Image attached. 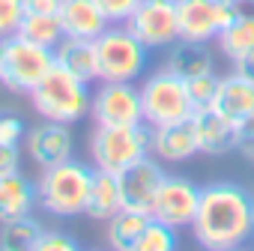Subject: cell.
I'll return each instance as SVG.
<instances>
[{
    "mask_svg": "<svg viewBox=\"0 0 254 251\" xmlns=\"http://www.w3.org/2000/svg\"><path fill=\"white\" fill-rule=\"evenodd\" d=\"M90 117L96 126H135L144 123L141 87L135 81H102L90 102Z\"/></svg>",
    "mask_w": 254,
    "mask_h": 251,
    "instance_id": "cell-8",
    "label": "cell"
},
{
    "mask_svg": "<svg viewBox=\"0 0 254 251\" xmlns=\"http://www.w3.org/2000/svg\"><path fill=\"white\" fill-rule=\"evenodd\" d=\"M96 51L99 81H138L150 63V48L126 24H108V30L96 36Z\"/></svg>",
    "mask_w": 254,
    "mask_h": 251,
    "instance_id": "cell-5",
    "label": "cell"
},
{
    "mask_svg": "<svg viewBox=\"0 0 254 251\" xmlns=\"http://www.w3.org/2000/svg\"><path fill=\"white\" fill-rule=\"evenodd\" d=\"M233 3H251V0H233Z\"/></svg>",
    "mask_w": 254,
    "mask_h": 251,
    "instance_id": "cell-37",
    "label": "cell"
},
{
    "mask_svg": "<svg viewBox=\"0 0 254 251\" xmlns=\"http://www.w3.org/2000/svg\"><path fill=\"white\" fill-rule=\"evenodd\" d=\"M27 126L12 111H0V144H24Z\"/></svg>",
    "mask_w": 254,
    "mask_h": 251,
    "instance_id": "cell-28",
    "label": "cell"
},
{
    "mask_svg": "<svg viewBox=\"0 0 254 251\" xmlns=\"http://www.w3.org/2000/svg\"><path fill=\"white\" fill-rule=\"evenodd\" d=\"M21 171V150L18 144H0V177Z\"/></svg>",
    "mask_w": 254,
    "mask_h": 251,
    "instance_id": "cell-33",
    "label": "cell"
},
{
    "mask_svg": "<svg viewBox=\"0 0 254 251\" xmlns=\"http://www.w3.org/2000/svg\"><path fill=\"white\" fill-rule=\"evenodd\" d=\"M218 75L215 72H209V75H197V78H191V81H186V87H189V96H191V105H194V111L197 108H206V105H212L215 102V93H218Z\"/></svg>",
    "mask_w": 254,
    "mask_h": 251,
    "instance_id": "cell-27",
    "label": "cell"
},
{
    "mask_svg": "<svg viewBox=\"0 0 254 251\" xmlns=\"http://www.w3.org/2000/svg\"><path fill=\"white\" fill-rule=\"evenodd\" d=\"M90 81H81L60 63H54L30 93V105L42 120H57L66 126L81 123L90 114Z\"/></svg>",
    "mask_w": 254,
    "mask_h": 251,
    "instance_id": "cell-2",
    "label": "cell"
},
{
    "mask_svg": "<svg viewBox=\"0 0 254 251\" xmlns=\"http://www.w3.org/2000/svg\"><path fill=\"white\" fill-rule=\"evenodd\" d=\"M57 63L54 48L39 45L33 39H24L18 33L6 36V51H3V72H0V84L9 93L30 96L33 87L45 78V72Z\"/></svg>",
    "mask_w": 254,
    "mask_h": 251,
    "instance_id": "cell-7",
    "label": "cell"
},
{
    "mask_svg": "<svg viewBox=\"0 0 254 251\" xmlns=\"http://www.w3.org/2000/svg\"><path fill=\"white\" fill-rule=\"evenodd\" d=\"M24 153L30 156V162L45 171V168H54L66 159H72L75 153V135L66 123H57V120H42L39 126L27 129L24 135Z\"/></svg>",
    "mask_w": 254,
    "mask_h": 251,
    "instance_id": "cell-12",
    "label": "cell"
},
{
    "mask_svg": "<svg viewBox=\"0 0 254 251\" xmlns=\"http://www.w3.org/2000/svg\"><path fill=\"white\" fill-rule=\"evenodd\" d=\"M251 218H254V200H251Z\"/></svg>",
    "mask_w": 254,
    "mask_h": 251,
    "instance_id": "cell-38",
    "label": "cell"
},
{
    "mask_svg": "<svg viewBox=\"0 0 254 251\" xmlns=\"http://www.w3.org/2000/svg\"><path fill=\"white\" fill-rule=\"evenodd\" d=\"M39 203L36 183L24 177L21 171L0 177V221H12L21 215H30Z\"/></svg>",
    "mask_w": 254,
    "mask_h": 251,
    "instance_id": "cell-17",
    "label": "cell"
},
{
    "mask_svg": "<svg viewBox=\"0 0 254 251\" xmlns=\"http://www.w3.org/2000/svg\"><path fill=\"white\" fill-rule=\"evenodd\" d=\"M120 177V197H123V209H138V212H150L153 200L165 183V168L147 156L141 162H135L132 168H126Z\"/></svg>",
    "mask_w": 254,
    "mask_h": 251,
    "instance_id": "cell-13",
    "label": "cell"
},
{
    "mask_svg": "<svg viewBox=\"0 0 254 251\" xmlns=\"http://www.w3.org/2000/svg\"><path fill=\"white\" fill-rule=\"evenodd\" d=\"M96 3L102 6V12L108 15L111 24H126L141 0H96Z\"/></svg>",
    "mask_w": 254,
    "mask_h": 251,
    "instance_id": "cell-31",
    "label": "cell"
},
{
    "mask_svg": "<svg viewBox=\"0 0 254 251\" xmlns=\"http://www.w3.org/2000/svg\"><path fill=\"white\" fill-rule=\"evenodd\" d=\"M141 105H144V123L159 129L168 123L191 120L194 105L189 96V87L180 75H174L168 66L147 75L141 84Z\"/></svg>",
    "mask_w": 254,
    "mask_h": 251,
    "instance_id": "cell-6",
    "label": "cell"
},
{
    "mask_svg": "<svg viewBox=\"0 0 254 251\" xmlns=\"http://www.w3.org/2000/svg\"><path fill=\"white\" fill-rule=\"evenodd\" d=\"M236 15L233 0H177L180 18V39L191 42H212Z\"/></svg>",
    "mask_w": 254,
    "mask_h": 251,
    "instance_id": "cell-9",
    "label": "cell"
},
{
    "mask_svg": "<svg viewBox=\"0 0 254 251\" xmlns=\"http://www.w3.org/2000/svg\"><path fill=\"white\" fill-rule=\"evenodd\" d=\"M153 153L159 162H171V165H180V162H189L191 156H197L200 150H197L191 120L168 123V126L153 129Z\"/></svg>",
    "mask_w": 254,
    "mask_h": 251,
    "instance_id": "cell-15",
    "label": "cell"
},
{
    "mask_svg": "<svg viewBox=\"0 0 254 251\" xmlns=\"http://www.w3.org/2000/svg\"><path fill=\"white\" fill-rule=\"evenodd\" d=\"M24 18V0H0V36H12Z\"/></svg>",
    "mask_w": 254,
    "mask_h": 251,
    "instance_id": "cell-29",
    "label": "cell"
},
{
    "mask_svg": "<svg viewBox=\"0 0 254 251\" xmlns=\"http://www.w3.org/2000/svg\"><path fill=\"white\" fill-rule=\"evenodd\" d=\"M233 63V72H239V75H245V78H251L254 81V48H248V51H242L236 60H230Z\"/></svg>",
    "mask_w": 254,
    "mask_h": 251,
    "instance_id": "cell-35",
    "label": "cell"
},
{
    "mask_svg": "<svg viewBox=\"0 0 254 251\" xmlns=\"http://www.w3.org/2000/svg\"><path fill=\"white\" fill-rule=\"evenodd\" d=\"M224 117H230L233 123H239L242 117H248L254 111V81L239 75V72H230L218 81V93H215V102H212Z\"/></svg>",
    "mask_w": 254,
    "mask_h": 251,
    "instance_id": "cell-21",
    "label": "cell"
},
{
    "mask_svg": "<svg viewBox=\"0 0 254 251\" xmlns=\"http://www.w3.org/2000/svg\"><path fill=\"white\" fill-rule=\"evenodd\" d=\"M54 57H57V63L63 69H69L81 81H99V51H96V39L63 36V42L54 48Z\"/></svg>",
    "mask_w": 254,
    "mask_h": 251,
    "instance_id": "cell-18",
    "label": "cell"
},
{
    "mask_svg": "<svg viewBox=\"0 0 254 251\" xmlns=\"http://www.w3.org/2000/svg\"><path fill=\"white\" fill-rule=\"evenodd\" d=\"M191 129L197 138V150L203 156H224L236 150V123L224 117L215 105L197 108L191 114Z\"/></svg>",
    "mask_w": 254,
    "mask_h": 251,
    "instance_id": "cell-14",
    "label": "cell"
},
{
    "mask_svg": "<svg viewBox=\"0 0 254 251\" xmlns=\"http://www.w3.org/2000/svg\"><path fill=\"white\" fill-rule=\"evenodd\" d=\"M165 66L174 75H180L183 81L215 72V63H212V54H209L206 42H191V39H177L168 48V63Z\"/></svg>",
    "mask_w": 254,
    "mask_h": 251,
    "instance_id": "cell-19",
    "label": "cell"
},
{
    "mask_svg": "<svg viewBox=\"0 0 254 251\" xmlns=\"http://www.w3.org/2000/svg\"><path fill=\"white\" fill-rule=\"evenodd\" d=\"M123 209V197H120V177L111 171L96 168L93 171V183H90V194H87V206L84 215L93 221H108L111 215H117Z\"/></svg>",
    "mask_w": 254,
    "mask_h": 251,
    "instance_id": "cell-20",
    "label": "cell"
},
{
    "mask_svg": "<svg viewBox=\"0 0 254 251\" xmlns=\"http://www.w3.org/2000/svg\"><path fill=\"white\" fill-rule=\"evenodd\" d=\"M60 24L66 36H78V39H96L99 33L108 30V15L102 12V6L96 0H63L60 6Z\"/></svg>",
    "mask_w": 254,
    "mask_h": 251,
    "instance_id": "cell-16",
    "label": "cell"
},
{
    "mask_svg": "<svg viewBox=\"0 0 254 251\" xmlns=\"http://www.w3.org/2000/svg\"><path fill=\"white\" fill-rule=\"evenodd\" d=\"M153 153V126H96L90 135V159L93 168L123 174L135 162Z\"/></svg>",
    "mask_w": 254,
    "mask_h": 251,
    "instance_id": "cell-4",
    "label": "cell"
},
{
    "mask_svg": "<svg viewBox=\"0 0 254 251\" xmlns=\"http://www.w3.org/2000/svg\"><path fill=\"white\" fill-rule=\"evenodd\" d=\"M197 206H200V186H194L189 177H171L168 174L156 200H153L150 215L156 221L180 230V227H191Z\"/></svg>",
    "mask_w": 254,
    "mask_h": 251,
    "instance_id": "cell-11",
    "label": "cell"
},
{
    "mask_svg": "<svg viewBox=\"0 0 254 251\" xmlns=\"http://www.w3.org/2000/svg\"><path fill=\"white\" fill-rule=\"evenodd\" d=\"M215 42H218V51L227 60H236L242 51L254 48V0L251 3H236V15L218 33Z\"/></svg>",
    "mask_w": 254,
    "mask_h": 251,
    "instance_id": "cell-22",
    "label": "cell"
},
{
    "mask_svg": "<svg viewBox=\"0 0 254 251\" xmlns=\"http://www.w3.org/2000/svg\"><path fill=\"white\" fill-rule=\"evenodd\" d=\"M75 248H81L78 239L63 230H42V236L36 239V251H75Z\"/></svg>",
    "mask_w": 254,
    "mask_h": 251,
    "instance_id": "cell-30",
    "label": "cell"
},
{
    "mask_svg": "<svg viewBox=\"0 0 254 251\" xmlns=\"http://www.w3.org/2000/svg\"><path fill=\"white\" fill-rule=\"evenodd\" d=\"M174 245H177V230L156 221V218H150V224L144 227L135 251H171Z\"/></svg>",
    "mask_w": 254,
    "mask_h": 251,
    "instance_id": "cell-26",
    "label": "cell"
},
{
    "mask_svg": "<svg viewBox=\"0 0 254 251\" xmlns=\"http://www.w3.org/2000/svg\"><path fill=\"white\" fill-rule=\"evenodd\" d=\"M63 0H24V12L30 15H60Z\"/></svg>",
    "mask_w": 254,
    "mask_h": 251,
    "instance_id": "cell-34",
    "label": "cell"
},
{
    "mask_svg": "<svg viewBox=\"0 0 254 251\" xmlns=\"http://www.w3.org/2000/svg\"><path fill=\"white\" fill-rule=\"evenodd\" d=\"M15 33L24 36V39H33L39 45H48V48H57L66 36L63 24H60V15H30V12H24Z\"/></svg>",
    "mask_w": 254,
    "mask_h": 251,
    "instance_id": "cell-25",
    "label": "cell"
},
{
    "mask_svg": "<svg viewBox=\"0 0 254 251\" xmlns=\"http://www.w3.org/2000/svg\"><path fill=\"white\" fill-rule=\"evenodd\" d=\"M3 51H6V36H0V72H3Z\"/></svg>",
    "mask_w": 254,
    "mask_h": 251,
    "instance_id": "cell-36",
    "label": "cell"
},
{
    "mask_svg": "<svg viewBox=\"0 0 254 251\" xmlns=\"http://www.w3.org/2000/svg\"><path fill=\"white\" fill-rule=\"evenodd\" d=\"M93 171L96 168L78 162L75 156L54 165V168H45L39 174V180H36L39 206L54 218H78V215H84Z\"/></svg>",
    "mask_w": 254,
    "mask_h": 251,
    "instance_id": "cell-3",
    "label": "cell"
},
{
    "mask_svg": "<svg viewBox=\"0 0 254 251\" xmlns=\"http://www.w3.org/2000/svg\"><path fill=\"white\" fill-rule=\"evenodd\" d=\"M42 224L30 215L12 218V221H0V251H30L36 248V239L42 236Z\"/></svg>",
    "mask_w": 254,
    "mask_h": 251,
    "instance_id": "cell-24",
    "label": "cell"
},
{
    "mask_svg": "<svg viewBox=\"0 0 254 251\" xmlns=\"http://www.w3.org/2000/svg\"><path fill=\"white\" fill-rule=\"evenodd\" d=\"M236 150L248 162H254V111L236 123Z\"/></svg>",
    "mask_w": 254,
    "mask_h": 251,
    "instance_id": "cell-32",
    "label": "cell"
},
{
    "mask_svg": "<svg viewBox=\"0 0 254 251\" xmlns=\"http://www.w3.org/2000/svg\"><path fill=\"white\" fill-rule=\"evenodd\" d=\"M150 212H138V209H120L117 215H111L105 221V233H108V245L117 251H135L144 227L150 224Z\"/></svg>",
    "mask_w": 254,
    "mask_h": 251,
    "instance_id": "cell-23",
    "label": "cell"
},
{
    "mask_svg": "<svg viewBox=\"0 0 254 251\" xmlns=\"http://www.w3.org/2000/svg\"><path fill=\"white\" fill-rule=\"evenodd\" d=\"M251 194L227 180H215L200 188V206L191 221L194 242L209 251L242 248L254 236Z\"/></svg>",
    "mask_w": 254,
    "mask_h": 251,
    "instance_id": "cell-1",
    "label": "cell"
},
{
    "mask_svg": "<svg viewBox=\"0 0 254 251\" xmlns=\"http://www.w3.org/2000/svg\"><path fill=\"white\" fill-rule=\"evenodd\" d=\"M150 51L171 48L180 39V18H177V0H141L135 12L126 21Z\"/></svg>",
    "mask_w": 254,
    "mask_h": 251,
    "instance_id": "cell-10",
    "label": "cell"
}]
</instances>
